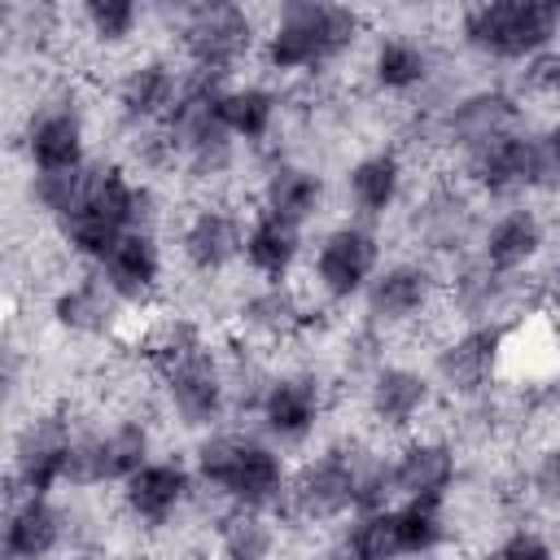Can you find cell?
I'll return each instance as SVG.
<instances>
[{
    "label": "cell",
    "instance_id": "25",
    "mask_svg": "<svg viewBox=\"0 0 560 560\" xmlns=\"http://www.w3.org/2000/svg\"><path fill=\"white\" fill-rule=\"evenodd\" d=\"M302 249V228L289 219H276L267 210H258V219L245 228V262L267 280L280 284L289 276V267L298 262Z\"/></svg>",
    "mask_w": 560,
    "mask_h": 560
},
{
    "label": "cell",
    "instance_id": "40",
    "mask_svg": "<svg viewBox=\"0 0 560 560\" xmlns=\"http://www.w3.org/2000/svg\"><path fill=\"white\" fill-rule=\"evenodd\" d=\"M538 149H542V175H547V188H556V184H560V122H556L547 136H538Z\"/></svg>",
    "mask_w": 560,
    "mask_h": 560
},
{
    "label": "cell",
    "instance_id": "27",
    "mask_svg": "<svg viewBox=\"0 0 560 560\" xmlns=\"http://www.w3.org/2000/svg\"><path fill=\"white\" fill-rule=\"evenodd\" d=\"M346 192H350L359 214H368V219L385 214L398 201V192H402V162H398V153L381 149V153L359 158L350 166V175H346Z\"/></svg>",
    "mask_w": 560,
    "mask_h": 560
},
{
    "label": "cell",
    "instance_id": "38",
    "mask_svg": "<svg viewBox=\"0 0 560 560\" xmlns=\"http://www.w3.org/2000/svg\"><path fill=\"white\" fill-rule=\"evenodd\" d=\"M525 83L534 88V92H547V96H560V52L556 48H547V52H538L529 66H525Z\"/></svg>",
    "mask_w": 560,
    "mask_h": 560
},
{
    "label": "cell",
    "instance_id": "32",
    "mask_svg": "<svg viewBox=\"0 0 560 560\" xmlns=\"http://www.w3.org/2000/svg\"><path fill=\"white\" fill-rule=\"evenodd\" d=\"M219 547L228 560H267L276 547V529L262 508H232L219 516Z\"/></svg>",
    "mask_w": 560,
    "mask_h": 560
},
{
    "label": "cell",
    "instance_id": "23",
    "mask_svg": "<svg viewBox=\"0 0 560 560\" xmlns=\"http://www.w3.org/2000/svg\"><path fill=\"white\" fill-rule=\"evenodd\" d=\"M429 407V381L411 368H376L368 385V411L385 429H407Z\"/></svg>",
    "mask_w": 560,
    "mask_h": 560
},
{
    "label": "cell",
    "instance_id": "28",
    "mask_svg": "<svg viewBox=\"0 0 560 560\" xmlns=\"http://www.w3.org/2000/svg\"><path fill=\"white\" fill-rule=\"evenodd\" d=\"M429 48L411 35H385L372 48V74L385 92H411L429 79Z\"/></svg>",
    "mask_w": 560,
    "mask_h": 560
},
{
    "label": "cell",
    "instance_id": "7",
    "mask_svg": "<svg viewBox=\"0 0 560 560\" xmlns=\"http://www.w3.org/2000/svg\"><path fill=\"white\" fill-rule=\"evenodd\" d=\"M464 175L490 197L521 192V188H547L538 136H525V131H503V136H490L464 149Z\"/></svg>",
    "mask_w": 560,
    "mask_h": 560
},
{
    "label": "cell",
    "instance_id": "3",
    "mask_svg": "<svg viewBox=\"0 0 560 560\" xmlns=\"http://www.w3.org/2000/svg\"><path fill=\"white\" fill-rule=\"evenodd\" d=\"M197 477L219 494H228L236 508H280L289 490L280 455L267 442L241 438V433L206 438L197 446Z\"/></svg>",
    "mask_w": 560,
    "mask_h": 560
},
{
    "label": "cell",
    "instance_id": "36",
    "mask_svg": "<svg viewBox=\"0 0 560 560\" xmlns=\"http://www.w3.org/2000/svg\"><path fill=\"white\" fill-rule=\"evenodd\" d=\"M83 22L88 31L101 39V44H122L136 22H140V9L131 0H88L83 4Z\"/></svg>",
    "mask_w": 560,
    "mask_h": 560
},
{
    "label": "cell",
    "instance_id": "18",
    "mask_svg": "<svg viewBox=\"0 0 560 560\" xmlns=\"http://www.w3.org/2000/svg\"><path fill=\"white\" fill-rule=\"evenodd\" d=\"M179 249H184V258H188L192 271L214 276V271H223L236 254H245V232H241V223H236L228 210L206 206V210H197V214L188 219V228H184V236H179Z\"/></svg>",
    "mask_w": 560,
    "mask_h": 560
},
{
    "label": "cell",
    "instance_id": "5",
    "mask_svg": "<svg viewBox=\"0 0 560 560\" xmlns=\"http://www.w3.org/2000/svg\"><path fill=\"white\" fill-rule=\"evenodd\" d=\"M354 468H359V446H332L319 459H311L284 490L280 508L284 516L298 521H332L354 512L359 503V486H354Z\"/></svg>",
    "mask_w": 560,
    "mask_h": 560
},
{
    "label": "cell",
    "instance_id": "21",
    "mask_svg": "<svg viewBox=\"0 0 560 560\" xmlns=\"http://www.w3.org/2000/svg\"><path fill=\"white\" fill-rule=\"evenodd\" d=\"M516 101L499 88H481V92H468L464 101L451 105L446 114V140L459 144V149H472L490 136H503V131H516Z\"/></svg>",
    "mask_w": 560,
    "mask_h": 560
},
{
    "label": "cell",
    "instance_id": "22",
    "mask_svg": "<svg viewBox=\"0 0 560 560\" xmlns=\"http://www.w3.org/2000/svg\"><path fill=\"white\" fill-rule=\"evenodd\" d=\"M179 79L184 74H175V66H166V61H140V66H131L122 74V83H118V109H122V118H131V122H166V114L179 101Z\"/></svg>",
    "mask_w": 560,
    "mask_h": 560
},
{
    "label": "cell",
    "instance_id": "19",
    "mask_svg": "<svg viewBox=\"0 0 560 560\" xmlns=\"http://www.w3.org/2000/svg\"><path fill=\"white\" fill-rule=\"evenodd\" d=\"M542 241H547V232H542V219L534 210H525V206L503 210L481 236V262L499 276H512L538 258Z\"/></svg>",
    "mask_w": 560,
    "mask_h": 560
},
{
    "label": "cell",
    "instance_id": "37",
    "mask_svg": "<svg viewBox=\"0 0 560 560\" xmlns=\"http://www.w3.org/2000/svg\"><path fill=\"white\" fill-rule=\"evenodd\" d=\"M245 319L254 328H262V332H284V328L298 324V306H293V298L280 284H267L262 293H254L245 302Z\"/></svg>",
    "mask_w": 560,
    "mask_h": 560
},
{
    "label": "cell",
    "instance_id": "39",
    "mask_svg": "<svg viewBox=\"0 0 560 560\" xmlns=\"http://www.w3.org/2000/svg\"><path fill=\"white\" fill-rule=\"evenodd\" d=\"M494 560H556V551L538 538V534H529V529H521V534H512L499 551H494Z\"/></svg>",
    "mask_w": 560,
    "mask_h": 560
},
{
    "label": "cell",
    "instance_id": "42",
    "mask_svg": "<svg viewBox=\"0 0 560 560\" xmlns=\"http://www.w3.org/2000/svg\"><path fill=\"white\" fill-rule=\"evenodd\" d=\"M556 389H560V385H556Z\"/></svg>",
    "mask_w": 560,
    "mask_h": 560
},
{
    "label": "cell",
    "instance_id": "10",
    "mask_svg": "<svg viewBox=\"0 0 560 560\" xmlns=\"http://www.w3.org/2000/svg\"><path fill=\"white\" fill-rule=\"evenodd\" d=\"M74 433L66 424V416H35L13 446V481L22 486L26 499H48L52 486L66 481L70 468V451H74Z\"/></svg>",
    "mask_w": 560,
    "mask_h": 560
},
{
    "label": "cell",
    "instance_id": "1",
    "mask_svg": "<svg viewBox=\"0 0 560 560\" xmlns=\"http://www.w3.org/2000/svg\"><path fill=\"white\" fill-rule=\"evenodd\" d=\"M66 245L83 258H105L127 232H153V192L136 188L122 166H96L92 162V184L83 201L57 219Z\"/></svg>",
    "mask_w": 560,
    "mask_h": 560
},
{
    "label": "cell",
    "instance_id": "9",
    "mask_svg": "<svg viewBox=\"0 0 560 560\" xmlns=\"http://www.w3.org/2000/svg\"><path fill=\"white\" fill-rule=\"evenodd\" d=\"M376 262H381L376 232L363 228V223H341L315 249V284L332 302H346L354 293H368V284L376 276Z\"/></svg>",
    "mask_w": 560,
    "mask_h": 560
},
{
    "label": "cell",
    "instance_id": "11",
    "mask_svg": "<svg viewBox=\"0 0 560 560\" xmlns=\"http://www.w3.org/2000/svg\"><path fill=\"white\" fill-rule=\"evenodd\" d=\"M26 158L35 171H74L83 166V109L74 96H52L31 109L26 131H22Z\"/></svg>",
    "mask_w": 560,
    "mask_h": 560
},
{
    "label": "cell",
    "instance_id": "31",
    "mask_svg": "<svg viewBox=\"0 0 560 560\" xmlns=\"http://www.w3.org/2000/svg\"><path fill=\"white\" fill-rule=\"evenodd\" d=\"M109 302H118V298L105 289V280H79L57 293L52 315L70 332H101V328H109Z\"/></svg>",
    "mask_w": 560,
    "mask_h": 560
},
{
    "label": "cell",
    "instance_id": "16",
    "mask_svg": "<svg viewBox=\"0 0 560 560\" xmlns=\"http://www.w3.org/2000/svg\"><path fill=\"white\" fill-rule=\"evenodd\" d=\"M188 468L171 464V459H149L136 477L122 481V503L140 525H166L175 516V508L188 499Z\"/></svg>",
    "mask_w": 560,
    "mask_h": 560
},
{
    "label": "cell",
    "instance_id": "33",
    "mask_svg": "<svg viewBox=\"0 0 560 560\" xmlns=\"http://www.w3.org/2000/svg\"><path fill=\"white\" fill-rule=\"evenodd\" d=\"M88 184H92V162H83V166H74V171H35V179H31V201H35L44 214L66 219V214L83 201Z\"/></svg>",
    "mask_w": 560,
    "mask_h": 560
},
{
    "label": "cell",
    "instance_id": "4",
    "mask_svg": "<svg viewBox=\"0 0 560 560\" xmlns=\"http://www.w3.org/2000/svg\"><path fill=\"white\" fill-rule=\"evenodd\" d=\"M459 35L481 57L534 61L560 35V9L542 0H486V4L464 9Z\"/></svg>",
    "mask_w": 560,
    "mask_h": 560
},
{
    "label": "cell",
    "instance_id": "24",
    "mask_svg": "<svg viewBox=\"0 0 560 560\" xmlns=\"http://www.w3.org/2000/svg\"><path fill=\"white\" fill-rule=\"evenodd\" d=\"M66 521L48 499H22L4 525V560H44L61 547Z\"/></svg>",
    "mask_w": 560,
    "mask_h": 560
},
{
    "label": "cell",
    "instance_id": "2",
    "mask_svg": "<svg viewBox=\"0 0 560 560\" xmlns=\"http://www.w3.org/2000/svg\"><path fill=\"white\" fill-rule=\"evenodd\" d=\"M363 31V13L346 4H319V0H289L276 13V26L267 31V66L280 74L315 70L332 57H341Z\"/></svg>",
    "mask_w": 560,
    "mask_h": 560
},
{
    "label": "cell",
    "instance_id": "29",
    "mask_svg": "<svg viewBox=\"0 0 560 560\" xmlns=\"http://www.w3.org/2000/svg\"><path fill=\"white\" fill-rule=\"evenodd\" d=\"M214 109H219V122L228 127L232 140H262L276 122V92H267L258 83L223 88Z\"/></svg>",
    "mask_w": 560,
    "mask_h": 560
},
{
    "label": "cell",
    "instance_id": "35",
    "mask_svg": "<svg viewBox=\"0 0 560 560\" xmlns=\"http://www.w3.org/2000/svg\"><path fill=\"white\" fill-rule=\"evenodd\" d=\"M206 341H201V328L192 324V319H162L149 337H144V354L162 368V372H171L175 363H184L188 354H197Z\"/></svg>",
    "mask_w": 560,
    "mask_h": 560
},
{
    "label": "cell",
    "instance_id": "26",
    "mask_svg": "<svg viewBox=\"0 0 560 560\" xmlns=\"http://www.w3.org/2000/svg\"><path fill=\"white\" fill-rule=\"evenodd\" d=\"M324 201V179L311 171V166H298V162H280L267 171V184H262V210L276 214V219H289V223H306Z\"/></svg>",
    "mask_w": 560,
    "mask_h": 560
},
{
    "label": "cell",
    "instance_id": "14",
    "mask_svg": "<svg viewBox=\"0 0 560 560\" xmlns=\"http://www.w3.org/2000/svg\"><path fill=\"white\" fill-rule=\"evenodd\" d=\"M319 407H324L319 381L306 376V372L276 376V381H267V389L258 394L262 424H267V433L280 438V442H302V438L315 429Z\"/></svg>",
    "mask_w": 560,
    "mask_h": 560
},
{
    "label": "cell",
    "instance_id": "17",
    "mask_svg": "<svg viewBox=\"0 0 560 560\" xmlns=\"http://www.w3.org/2000/svg\"><path fill=\"white\" fill-rule=\"evenodd\" d=\"M368 315L381 324H407L416 319L433 298V276L420 262H394L372 276L368 284Z\"/></svg>",
    "mask_w": 560,
    "mask_h": 560
},
{
    "label": "cell",
    "instance_id": "30",
    "mask_svg": "<svg viewBox=\"0 0 560 560\" xmlns=\"http://www.w3.org/2000/svg\"><path fill=\"white\" fill-rule=\"evenodd\" d=\"M346 556L350 560H402L407 556V542H402L398 508L359 512V521L346 534Z\"/></svg>",
    "mask_w": 560,
    "mask_h": 560
},
{
    "label": "cell",
    "instance_id": "20",
    "mask_svg": "<svg viewBox=\"0 0 560 560\" xmlns=\"http://www.w3.org/2000/svg\"><path fill=\"white\" fill-rule=\"evenodd\" d=\"M389 468H394V494H402V499H438L442 503V494L455 481V451L446 442H438V438H424V442L402 446Z\"/></svg>",
    "mask_w": 560,
    "mask_h": 560
},
{
    "label": "cell",
    "instance_id": "41",
    "mask_svg": "<svg viewBox=\"0 0 560 560\" xmlns=\"http://www.w3.org/2000/svg\"><path fill=\"white\" fill-rule=\"evenodd\" d=\"M486 560H494V556H486Z\"/></svg>",
    "mask_w": 560,
    "mask_h": 560
},
{
    "label": "cell",
    "instance_id": "8",
    "mask_svg": "<svg viewBox=\"0 0 560 560\" xmlns=\"http://www.w3.org/2000/svg\"><path fill=\"white\" fill-rule=\"evenodd\" d=\"M149 429L140 420H118L109 433L79 438L70 451L66 481L70 486H101V481H127L149 464Z\"/></svg>",
    "mask_w": 560,
    "mask_h": 560
},
{
    "label": "cell",
    "instance_id": "6",
    "mask_svg": "<svg viewBox=\"0 0 560 560\" xmlns=\"http://www.w3.org/2000/svg\"><path fill=\"white\" fill-rule=\"evenodd\" d=\"M184 48L192 70L232 74L254 44V18L241 4H192L184 13Z\"/></svg>",
    "mask_w": 560,
    "mask_h": 560
},
{
    "label": "cell",
    "instance_id": "12",
    "mask_svg": "<svg viewBox=\"0 0 560 560\" xmlns=\"http://www.w3.org/2000/svg\"><path fill=\"white\" fill-rule=\"evenodd\" d=\"M166 376V398L179 416V424L188 429H210L223 407H228V376L219 368V359L201 346L197 354H188L184 363H175Z\"/></svg>",
    "mask_w": 560,
    "mask_h": 560
},
{
    "label": "cell",
    "instance_id": "34",
    "mask_svg": "<svg viewBox=\"0 0 560 560\" xmlns=\"http://www.w3.org/2000/svg\"><path fill=\"white\" fill-rule=\"evenodd\" d=\"M503 293H508V276L490 271L481 258L468 262V267L459 271V280H455V302H459L472 319H481V324H490V315L499 311Z\"/></svg>",
    "mask_w": 560,
    "mask_h": 560
},
{
    "label": "cell",
    "instance_id": "13",
    "mask_svg": "<svg viewBox=\"0 0 560 560\" xmlns=\"http://www.w3.org/2000/svg\"><path fill=\"white\" fill-rule=\"evenodd\" d=\"M503 337H508L503 324H472V328H464L451 346L438 350V359H433L438 381L451 394H477V389H486V381L494 376Z\"/></svg>",
    "mask_w": 560,
    "mask_h": 560
},
{
    "label": "cell",
    "instance_id": "15",
    "mask_svg": "<svg viewBox=\"0 0 560 560\" xmlns=\"http://www.w3.org/2000/svg\"><path fill=\"white\" fill-rule=\"evenodd\" d=\"M101 280L118 302H144L162 280V254L153 232H127L101 258Z\"/></svg>",
    "mask_w": 560,
    "mask_h": 560
}]
</instances>
